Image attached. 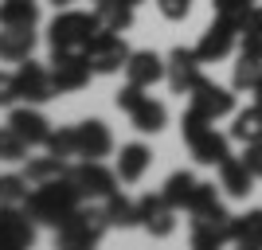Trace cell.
<instances>
[{"instance_id": "cell-14", "label": "cell", "mask_w": 262, "mask_h": 250, "mask_svg": "<svg viewBox=\"0 0 262 250\" xmlns=\"http://www.w3.org/2000/svg\"><path fill=\"white\" fill-rule=\"evenodd\" d=\"M75 137H78V156H82V161H102V156L114 152V133H110V125L98 121V118L75 125Z\"/></svg>"}, {"instance_id": "cell-18", "label": "cell", "mask_w": 262, "mask_h": 250, "mask_svg": "<svg viewBox=\"0 0 262 250\" xmlns=\"http://www.w3.org/2000/svg\"><path fill=\"white\" fill-rule=\"evenodd\" d=\"M164 78V59L157 51H133L129 63H125V82H137V86H157Z\"/></svg>"}, {"instance_id": "cell-4", "label": "cell", "mask_w": 262, "mask_h": 250, "mask_svg": "<svg viewBox=\"0 0 262 250\" xmlns=\"http://www.w3.org/2000/svg\"><path fill=\"white\" fill-rule=\"evenodd\" d=\"M106 227H110L106 207H82V203H78L75 211L55 227V235H59V246L82 250V246H94V242L106 235Z\"/></svg>"}, {"instance_id": "cell-2", "label": "cell", "mask_w": 262, "mask_h": 250, "mask_svg": "<svg viewBox=\"0 0 262 250\" xmlns=\"http://www.w3.org/2000/svg\"><path fill=\"white\" fill-rule=\"evenodd\" d=\"M78 203H82L78 188L63 176V180H51V184H35L24 199V211L35 219V227H59Z\"/></svg>"}, {"instance_id": "cell-44", "label": "cell", "mask_w": 262, "mask_h": 250, "mask_svg": "<svg viewBox=\"0 0 262 250\" xmlns=\"http://www.w3.org/2000/svg\"><path fill=\"white\" fill-rule=\"evenodd\" d=\"M251 4H254V0H251Z\"/></svg>"}, {"instance_id": "cell-19", "label": "cell", "mask_w": 262, "mask_h": 250, "mask_svg": "<svg viewBox=\"0 0 262 250\" xmlns=\"http://www.w3.org/2000/svg\"><path fill=\"white\" fill-rule=\"evenodd\" d=\"M149 164H153V149L141 141H133V145H121V156H118V180L121 184H137L145 172H149Z\"/></svg>"}, {"instance_id": "cell-10", "label": "cell", "mask_w": 262, "mask_h": 250, "mask_svg": "<svg viewBox=\"0 0 262 250\" xmlns=\"http://www.w3.org/2000/svg\"><path fill=\"white\" fill-rule=\"evenodd\" d=\"M200 78H204V75H200L196 47H176V51L164 59V82L172 86V94H188Z\"/></svg>"}, {"instance_id": "cell-37", "label": "cell", "mask_w": 262, "mask_h": 250, "mask_svg": "<svg viewBox=\"0 0 262 250\" xmlns=\"http://www.w3.org/2000/svg\"><path fill=\"white\" fill-rule=\"evenodd\" d=\"M243 161L251 164V172H254V176H262V141H258V145H247Z\"/></svg>"}, {"instance_id": "cell-13", "label": "cell", "mask_w": 262, "mask_h": 250, "mask_svg": "<svg viewBox=\"0 0 262 250\" xmlns=\"http://www.w3.org/2000/svg\"><path fill=\"white\" fill-rule=\"evenodd\" d=\"M137 227H145L149 235H157V239H168L176 227V207L168 203L164 196H141L137 199Z\"/></svg>"}, {"instance_id": "cell-16", "label": "cell", "mask_w": 262, "mask_h": 250, "mask_svg": "<svg viewBox=\"0 0 262 250\" xmlns=\"http://www.w3.org/2000/svg\"><path fill=\"white\" fill-rule=\"evenodd\" d=\"M188 149H192V161H196V164H211V168H219V164L231 156V133L223 137V133H215V125H208L204 133H196V137L188 141Z\"/></svg>"}, {"instance_id": "cell-39", "label": "cell", "mask_w": 262, "mask_h": 250, "mask_svg": "<svg viewBox=\"0 0 262 250\" xmlns=\"http://www.w3.org/2000/svg\"><path fill=\"white\" fill-rule=\"evenodd\" d=\"M55 8H71V4H75V0H51Z\"/></svg>"}, {"instance_id": "cell-32", "label": "cell", "mask_w": 262, "mask_h": 250, "mask_svg": "<svg viewBox=\"0 0 262 250\" xmlns=\"http://www.w3.org/2000/svg\"><path fill=\"white\" fill-rule=\"evenodd\" d=\"M28 149H32V145L24 141V137H16L12 129H0V161H8V164L28 161Z\"/></svg>"}, {"instance_id": "cell-36", "label": "cell", "mask_w": 262, "mask_h": 250, "mask_svg": "<svg viewBox=\"0 0 262 250\" xmlns=\"http://www.w3.org/2000/svg\"><path fill=\"white\" fill-rule=\"evenodd\" d=\"M239 51L262 63V32H239Z\"/></svg>"}, {"instance_id": "cell-38", "label": "cell", "mask_w": 262, "mask_h": 250, "mask_svg": "<svg viewBox=\"0 0 262 250\" xmlns=\"http://www.w3.org/2000/svg\"><path fill=\"white\" fill-rule=\"evenodd\" d=\"M243 32H262V4L251 8V16H247V24H243Z\"/></svg>"}, {"instance_id": "cell-5", "label": "cell", "mask_w": 262, "mask_h": 250, "mask_svg": "<svg viewBox=\"0 0 262 250\" xmlns=\"http://www.w3.org/2000/svg\"><path fill=\"white\" fill-rule=\"evenodd\" d=\"M86 63L94 75H118V71H125V63H129V43L121 39V32H110V28H102L94 39H90L86 51Z\"/></svg>"}, {"instance_id": "cell-7", "label": "cell", "mask_w": 262, "mask_h": 250, "mask_svg": "<svg viewBox=\"0 0 262 250\" xmlns=\"http://www.w3.org/2000/svg\"><path fill=\"white\" fill-rule=\"evenodd\" d=\"M188 106L200 109L204 118L219 121V118H227V113H235V86H219L211 78H200L196 86L188 90Z\"/></svg>"}, {"instance_id": "cell-20", "label": "cell", "mask_w": 262, "mask_h": 250, "mask_svg": "<svg viewBox=\"0 0 262 250\" xmlns=\"http://www.w3.org/2000/svg\"><path fill=\"white\" fill-rule=\"evenodd\" d=\"M125 113H129V121H133V129H137V133H161L164 125H168V109H164V102L149 98V94H141Z\"/></svg>"}, {"instance_id": "cell-9", "label": "cell", "mask_w": 262, "mask_h": 250, "mask_svg": "<svg viewBox=\"0 0 262 250\" xmlns=\"http://www.w3.org/2000/svg\"><path fill=\"white\" fill-rule=\"evenodd\" d=\"M90 63L82 51H51V78L55 86H59V94H75V90H82L90 82Z\"/></svg>"}, {"instance_id": "cell-35", "label": "cell", "mask_w": 262, "mask_h": 250, "mask_svg": "<svg viewBox=\"0 0 262 250\" xmlns=\"http://www.w3.org/2000/svg\"><path fill=\"white\" fill-rule=\"evenodd\" d=\"M20 102V86H16V75L0 71V106H16Z\"/></svg>"}, {"instance_id": "cell-29", "label": "cell", "mask_w": 262, "mask_h": 250, "mask_svg": "<svg viewBox=\"0 0 262 250\" xmlns=\"http://www.w3.org/2000/svg\"><path fill=\"white\" fill-rule=\"evenodd\" d=\"M94 12H98L102 28H110V32H125L133 24V4H125V0H98Z\"/></svg>"}, {"instance_id": "cell-23", "label": "cell", "mask_w": 262, "mask_h": 250, "mask_svg": "<svg viewBox=\"0 0 262 250\" xmlns=\"http://www.w3.org/2000/svg\"><path fill=\"white\" fill-rule=\"evenodd\" d=\"M231 242L247 250H262V207L247 215H231Z\"/></svg>"}, {"instance_id": "cell-30", "label": "cell", "mask_w": 262, "mask_h": 250, "mask_svg": "<svg viewBox=\"0 0 262 250\" xmlns=\"http://www.w3.org/2000/svg\"><path fill=\"white\" fill-rule=\"evenodd\" d=\"M211 8H215V16L219 20H227V24H235L243 32V24H247V16H251V0H211Z\"/></svg>"}, {"instance_id": "cell-21", "label": "cell", "mask_w": 262, "mask_h": 250, "mask_svg": "<svg viewBox=\"0 0 262 250\" xmlns=\"http://www.w3.org/2000/svg\"><path fill=\"white\" fill-rule=\"evenodd\" d=\"M35 51V28H0V63H24Z\"/></svg>"}, {"instance_id": "cell-43", "label": "cell", "mask_w": 262, "mask_h": 250, "mask_svg": "<svg viewBox=\"0 0 262 250\" xmlns=\"http://www.w3.org/2000/svg\"><path fill=\"white\" fill-rule=\"evenodd\" d=\"M94 4H98V0H94Z\"/></svg>"}, {"instance_id": "cell-40", "label": "cell", "mask_w": 262, "mask_h": 250, "mask_svg": "<svg viewBox=\"0 0 262 250\" xmlns=\"http://www.w3.org/2000/svg\"><path fill=\"white\" fill-rule=\"evenodd\" d=\"M254 102H258V106H262V86H258V90H254Z\"/></svg>"}, {"instance_id": "cell-1", "label": "cell", "mask_w": 262, "mask_h": 250, "mask_svg": "<svg viewBox=\"0 0 262 250\" xmlns=\"http://www.w3.org/2000/svg\"><path fill=\"white\" fill-rule=\"evenodd\" d=\"M188 215H192V246L196 250H219L223 242H231V215L215 184L200 180L192 192V203H188Z\"/></svg>"}, {"instance_id": "cell-6", "label": "cell", "mask_w": 262, "mask_h": 250, "mask_svg": "<svg viewBox=\"0 0 262 250\" xmlns=\"http://www.w3.org/2000/svg\"><path fill=\"white\" fill-rule=\"evenodd\" d=\"M67 180L78 188L82 199H106L110 192H118V172H110L102 161H78L67 168Z\"/></svg>"}, {"instance_id": "cell-17", "label": "cell", "mask_w": 262, "mask_h": 250, "mask_svg": "<svg viewBox=\"0 0 262 250\" xmlns=\"http://www.w3.org/2000/svg\"><path fill=\"white\" fill-rule=\"evenodd\" d=\"M254 180H258V176L251 172V164L243 161V156H227V161L219 164V188H223L231 199H247L254 192Z\"/></svg>"}, {"instance_id": "cell-3", "label": "cell", "mask_w": 262, "mask_h": 250, "mask_svg": "<svg viewBox=\"0 0 262 250\" xmlns=\"http://www.w3.org/2000/svg\"><path fill=\"white\" fill-rule=\"evenodd\" d=\"M102 32V20L98 12H75V8H63L47 24V43L51 51H86L90 39Z\"/></svg>"}, {"instance_id": "cell-31", "label": "cell", "mask_w": 262, "mask_h": 250, "mask_svg": "<svg viewBox=\"0 0 262 250\" xmlns=\"http://www.w3.org/2000/svg\"><path fill=\"white\" fill-rule=\"evenodd\" d=\"M32 192L28 176H16V172H4L0 176V203H24Z\"/></svg>"}, {"instance_id": "cell-41", "label": "cell", "mask_w": 262, "mask_h": 250, "mask_svg": "<svg viewBox=\"0 0 262 250\" xmlns=\"http://www.w3.org/2000/svg\"><path fill=\"white\" fill-rule=\"evenodd\" d=\"M125 4H133V8H137V4H141V0H125Z\"/></svg>"}, {"instance_id": "cell-42", "label": "cell", "mask_w": 262, "mask_h": 250, "mask_svg": "<svg viewBox=\"0 0 262 250\" xmlns=\"http://www.w3.org/2000/svg\"><path fill=\"white\" fill-rule=\"evenodd\" d=\"M0 246H4V239H0Z\"/></svg>"}, {"instance_id": "cell-26", "label": "cell", "mask_w": 262, "mask_h": 250, "mask_svg": "<svg viewBox=\"0 0 262 250\" xmlns=\"http://www.w3.org/2000/svg\"><path fill=\"white\" fill-rule=\"evenodd\" d=\"M102 207H106L110 227H137V199H129L125 192H110Z\"/></svg>"}, {"instance_id": "cell-24", "label": "cell", "mask_w": 262, "mask_h": 250, "mask_svg": "<svg viewBox=\"0 0 262 250\" xmlns=\"http://www.w3.org/2000/svg\"><path fill=\"white\" fill-rule=\"evenodd\" d=\"M39 4L35 0H0V28H35Z\"/></svg>"}, {"instance_id": "cell-11", "label": "cell", "mask_w": 262, "mask_h": 250, "mask_svg": "<svg viewBox=\"0 0 262 250\" xmlns=\"http://www.w3.org/2000/svg\"><path fill=\"white\" fill-rule=\"evenodd\" d=\"M0 239L8 250L35 242V219L24 211V203H0Z\"/></svg>"}, {"instance_id": "cell-28", "label": "cell", "mask_w": 262, "mask_h": 250, "mask_svg": "<svg viewBox=\"0 0 262 250\" xmlns=\"http://www.w3.org/2000/svg\"><path fill=\"white\" fill-rule=\"evenodd\" d=\"M231 86H235V94H254L262 86V63L251 55H239V63L231 71Z\"/></svg>"}, {"instance_id": "cell-12", "label": "cell", "mask_w": 262, "mask_h": 250, "mask_svg": "<svg viewBox=\"0 0 262 250\" xmlns=\"http://www.w3.org/2000/svg\"><path fill=\"white\" fill-rule=\"evenodd\" d=\"M235 43H239V28L215 16V20H211V28L200 35L196 55H200V63H223V59L235 51Z\"/></svg>"}, {"instance_id": "cell-15", "label": "cell", "mask_w": 262, "mask_h": 250, "mask_svg": "<svg viewBox=\"0 0 262 250\" xmlns=\"http://www.w3.org/2000/svg\"><path fill=\"white\" fill-rule=\"evenodd\" d=\"M8 129L16 133V137H24L28 145H47V137H51V125H47V118L32 106V102H28V106H12V113H8Z\"/></svg>"}, {"instance_id": "cell-22", "label": "cell", "mask_w": 262, "mask_h": 250, "mask_svg": "<svg viewBox=\"0 0 262 250\" xmlns=\"http://www.w3.org/2000/svg\"><path fill=\"white\" fill-rule=\"evenodd\" d=\"M231 141H239V145H258L262 141V106L258 102L231 113Z\"/></svg>"}, {"instance_id": "cell-8", "label": "cell", "mask_w": 262, "mask_h": 250, "mask_svg": "<svg viewBox=\"0 0 262 250\" xmlns=\"http://www.w3.org/2000/svg\"><path fill=\"white\" fill-rule=\"evenodd\" d=\"M16 86H20V98L32 102V106H43V102L59 98V86L51 78V66H39L35 59H24L16 66Z\"/></svg>"}, {"instance_id": "cell-25", "label": "cell", "mask_w": 262, "mask_h": 250, "mask_svg": "<svg viewBox=\"0 0 262 250\" xmlns=\"http://www.w3.org/2000/svg\"><path fill=\"white\" fill-rule=\"evenodd\" d=\"M196 176L188 172V168H180V172H172L168 180H164V188H161V196L168 199V203L176 207V211H188V203H192V192H196Z\"/></svg>"}, {"instance_id": "cell-33", "label": "cell", "mask_w": 262, "mask_h": 250, "mask_svg": "<svg viewBox=\"0 0 262 250\" xmlns=\"http://www.w3.org/2000/svg\"><path fill=\"white\" fill-rule=\"evenodd\" d=\"M47 152L51 156H78V137H75V129H59L55 133L51 129V137H47Z\"/></svg>"}, {"instance_id": "cell-34", "label": "cell", "mask_w": 262, "mask_h": 250, "mask_svg": "<svg viewBox=\"0 0 262 250\" xmlns=\"http://www.w3.org/2000/svg\"><path fill=\"white\" fill-rule=\"evenodd\" d=\"M157 8H161L164 20H188V12H192V0H157Z\"/></svg>"}, {"instance_id": "cell-27", "label": "cell", "mask_w": 262, "mask_h": 250, "mask_svg": "<svg viewBox=\"0 0 262 250\" xmlns=\"http://www.w3.org/2000/svg\"><path fill=\"white\" fill-rule=\"evenodd\" d=\"M67 168H71V164L63 161V156H51V152H47V156H35V161H28V184H51V180H63L67 176Z\"/></svg>"}]
</instances>
